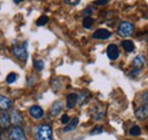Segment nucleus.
Segmentation results:
<instances>
[{
    "mask_svg": "<svg viewBox=\"0 0 148 140\" xmlns=\"http://www.w3.org/2000/svg\"><path fill=\"white\" fill-rule=\"evenodd\" d=\"M37 140H53V129L48 124H40L36 130Z\"/></svg>",
    "mask_w": 148,
    "mask_h": 140,
    "instance_id": "f257e3e1",
    "label": "nucleus"
},
{
    "mask_svg": "<svg viewBox=\"0 0 148 140\" xmlns=\"http://www.w3.org/2000/svg\"><path fill=\"white\" fill-rule=\"evenodd\" d=\"M13 55L21 62H25L27 59V50H26V43H22V45H16L13 47L12 50Z\"/></svg>",
    "mask_w": 148,
    "mask_h": 140,
    "instance_id": "f03ea898",
    "label": "nucleus"
},
{
    "mask_svg": "<svg viewBox=\"0 0 148 140\" xmlns=\"http://www.w3.org/2000/svg\"><path fill=\"white\" fill-rule=\"evenodd\" d=\"M133 30H134V26L132 23L130 22H122L117 29V32L123 38H127V36H130V35L133 33Z\"/></svg>",
    "mask_w": 148,
    "mask_h": 140,
    "instance_id": "7ed1b4c3",
    "label": "nucleus"
},
{
    "mask_svg": "<svg viewBox=\"0 0 148 140\" xmlns=\"http://www.w3.org/2000/svg\"><path fill=\"white\" fill-rule=\"evenodd\" d=\"M8 139L9 140H27L24 130L21 126H14L8 135Z\"/></svg>",
    "mask_w": 148,
    "mask_h": 140,
    "instance_id": "20e7f679",
    "label": "nucleus"
},
{
    "mask_svg": "<svg viewBox=\"0 0 148 140\" xmlns=\"http://www.w3.org/2000/svg\"><path fill=\"white\" fill-rule=\"evenodd\" d=\"M9 121H10V124H13L14 126H21L22 123H23L22 113L17 109H13L10 115H9Z\"/></svg>",
    "mask_w": 148,
    "mask_h": 140,
    "instance_id": "39448f33",
    "label": "nucleus"
},
{
    "mask_svg": "<svg viewBox=\"0 0 148 140\" xmlns=\"http://www.w3.org/2000/svg\"><path fill=\"white\" fill-rule=\"evenodd\" d=\"M29 114H30V116L33 117L34 120H40V119L43 117L45 112H43V109H42L40 106L33 105L29 108Z\"/></svg>",
    "mask_w": 148,
    "mask_h": 140,
    "instance_id": "423d86ee",
    "label": "nucleus"
},
{
    "mask_svg": "<svg viewBox=\"0 0 148 140\" xmlns=\"http://www.w3.org/2000/svg\"><path fill=\"white\" fill-rule=\"evenodd\" d=\"M13 107V102L10 98L6 97V96H1L0 95V110L2 112H7L8 109H10Z\"/></svg>",
    "mask_w": 148,
    "mask_h": 140,
    "instance_id": "0eeeda50",
    "label": "nucleus"
},
{
    "mask_svg": "<svg viewBox=\"0 0 148 140\" xmlns=\"http://www.w3.org/2000/svg\"><path fill=\"white\" fill-rule=\"evenodd\" d=\"M148 116V106L145 104L144 106H140L139 108L136 109V117L139 121H145Z\"/></svg>",
    "mask_w": 148,
    "mask_h": 140,
    "instance_id": "6e6552de",
    "label": "nucleus"
},
{
    "mask_svg": "<svg viewBox=\"0 0 148 140\" xmlns=\"http://www.w3.org/2000/svg\"><path fill=\"white\" fill-rule=\"evenodd\" d=\"M112 35V33L107 30V29H98L96 30L92 33L93 39H101V40H105V39H108Z\"/></svg>",
    "mask_w": 148,
    "mask_h": 140,
    "instance_id": "1a4fd4ad",
    "label": "nucleus"
},
{
    "mask_svg": "<svg viewBox=\"0 0 148 140\" xmlns=\"http://www.w3.org/2000/svg\"><path fill=\"white\" fill-rule=\"evenodd\" d=\"M107 56H108V58L111 60H116L119 58V56H120V51H119L117 46H115L113 43L107 47Z\"/></svg>",
    "mask_w": 148,
    "mask_h": 140,
    "instance_id": "9d476101",
    "label": "nucleus"
},
{
    "mask_svg": "<svg viewBox=\"0 0 148 140\" xmlns=\"http://www.w3.org/2000/svg\"><path fill=\"white\" fill-rule=\"evenodd\" d=\"M10 125L9 121V114H7L6 112H2L0 114V129L1 130H7Z\"/></svg>",
    "mask_w": 148,
    "mask_h": 140,
    "instance_id": "9b49d317",
    "label": "nucleus"
},
{
    "mask_svg": "<svg viewBox=\"0 0 148 140\" xmlns=\"http://www.w3.org/2000/svg\"><path fill=\"white\" fill-rule=\"evenodd\" d=\"M76 104H77V95L74 92L69 93L66 97V107L69 109H73Z\"/></svg>",
    "mask_w": 148,
    "mask_h": 140,
    "instance_id": "f8f14e48",
    "label": "nucleus"
},
{
    "mask_svg": "<svg viewBox=\"0 0 148 140\" xmlns=\"http://www.w3.org/2000/svg\"><path fill=\"white\" fill-rule=\"evenodd\" d=\"M63 110V103L62 100H56L54 102V104L50 107V115L53 116H57L58 114H60V112Z\"/></svg>",
    "mask_w": 148,
    "mask_h": 140,
    "instance_id": "ddd939ff",
    "label": "nucleus"
},
{
    "mask_svg": "<svg viewBox=\"0 0 148 140\" xmlns=\"http://www.w3.org/2000/svg\"><path fill=\"white\" fill-rule=\"evenodd\" d=\"M144 64H145V57L141 56V55L136 56V57L133 58V60H132L133 67H134V69H138V70H140V69L144 66Z\"/></svg>",
    "mask_w": 148,
    "mask_h": 140,
    "instance_id": "4468645a",
    "label": "nucleus"
},
{
    "mask_svg": "<svg viewBox=\"0 0 148 140\" xmlns=\"http://www.w3.org/2000/svg\"><path fill=\"white\" fill-rule=\"evenodd\" d=\"M77 124H79V119L77 117H73L71 121H69V124L64 128V132H70V131H72L74 130L76 126H77Z\"/></svg>",
    "mask_w": 148,
    "mask_h": 140,
    "instance_id": "2eb2a0df",
    "label": "nucleus"
},
{
    "mask_svg": "<svg viewBox=\"0 0 148 140\" xmlns=\"http://www.w3.org/2000/svg\"><path fill=\"white\" fill-rule=\"evenodd\" d=\"M89 97H90V92L89 91H82V92H80L79 95H77V102H79V104L80 105H83L88 99H89Z\"/></svg>",
    "mask_w": 148,
    "mask_h": 140,
    "instance_id": "dca6fc26",
    "label": "nucleus"
},
{
    "mask_svg": "<svg viewBox=\"0 0 148 140\" xmlns=\"http://www.w3.org/2000/svg\"><path fill=\"white\" fill-rule=\"evenodd\" d=\"M122 47L127 53H132L134 50V45H133V42L131 40H124L122 42Z\"/></svg>",
    "mask_w": 148,
    "mask_h": 140,
    "instance_id": "f3484780",
    "label": "nucleus"
},
{
    "mask_svg": "<svg viewBox=\"0 0 148 140\" xmlns=\"http://www.w3.org/2000/svg\"><path fill=\"white\" fill-rule=\"evenodd\" d=\"M96 109H97V108H96ZM104 116H105V110H104V109H97L96 112H92V119L96 120V121L101 120Z\"/></svg>",
    "mask_w": 148,
    "mask_h": 140,
    "instance_id": "a211bd4d",
    "label": "nucleus"
},
{
    "mask_svg": "<svg viewBox=\"0 0 148 140\" xmlns=\"http://www.w3.org/2000/svg\"><path fill=\"white\" fill-rule=\"evenodd\" d=\"M33 66H34V69L37 72H41V71L43 70V67H45V63H43V60L42 59H34V62H33Z\"/></svg>",
    "mask_w": 148,
    "mask_h": 140,
    "instance_id": "6ab92c4d",
    "label": "nucleus"
},
{
    "mask_svg": "<svg viewBox=\"0 0 148 140\" xmlns=\"http://www.w3.org/2000/svg\"><path fill=\"white\" fill-rule=\"evenodd\" d=\"M82 25H83L84 29H91V26L93 25V19L90 16L89 17H84Z\"/></svg>",
    "mask_w": 148,
    "mask_h": 140,
    "instance_id": "aec40b11",
    "label": "nucleus"
},
{
    "mask_svg": "<svg viewBox=\"0 0 148 140\" xmlns=\"http://www.w3.org/2000/svg\"><path fill=\"white\" fill-rule=\"evenodd\" d=\"M16 80H17V74H16V73H9V74L7 75V78H6V82H7L8 84L14 83Z\"/></svg>",
    "mask_w": 148,
    "mask_h": 140,
    "instance_id": "412c9836",
    "label": "nucleus"
},
{
    "mask_svg": "<svg viewBox=\"0 0 148 140\" xmlns=\"http://www.w3.org/2000/svg\"><path fill=\"white\" fill-rule=\"evenodd\" d=\"M48 22H49V18H48V16L43 15V16H40V17L37 19V25H38V26H43V25H46Z\"/></svg>",
    "mask_w": 148,
    "mask_h": 140,
    "instance_id": "4be33fe9",
    "label": "nucleus"
},
{
    "mask_svg": "<svg viewBox=\"0 0 148 140\" xmlns=\"http://www.w3.org/2000/svg\"><path fill=\"white\" fill-rule=\"evenodd\" d=\"M130 135L131 136H140V133H141V129L138 126V125H133L131 129H130Z\"/></svg>",
    "mask_w": 148,
    "mask_h": 140,
    "instance_id": "5701e85b",
    "label": "nucleus"
},
{
    "mask_svg": "<svg viewBox=\"0 0 148 140\" xmlns=\"http://www.w3.org/2000/svg\"><path fill=\"white\" fill-rule=\"evenodd\" d=\"M51 87H53V89H54V91H58V90H60V81L57 79V78H55V79H53L51 80Z\"/></svg>",
    "mask_w": 148,
    "mask_h": 140,
    "instance_id": "b1692460",
    "label": "nucleus"
},
{
    "mask_svg": "<svg viewBox=\"0 0 148 140\" xmlns=\"http://www.w3.org/2000/svg\"><path fill=\"white\" fill-rule=\"evenodd\" d=\"M103 132H104V128L103 126H96V128H93L92 130L90 131V135L95 136V135H100Z\"/></svg>",
    "mask_w": 148,
    "mask_h": 140,
    "instance_id": "393cba45",
    "label": "nucleus"
},
{
    "mask_svg": "<svg viewBox=\"0 0 148 140\" xmlns=\"http://www.w3.org/2000/svg\"><path fill=\"white\" fill-rule=\"evenodd\" d=\"M80 1L81 0H64V2L69 6H76V5H79Z\"/></svg>",
    "mask_w": 148,
    "mask_h": 140,
    "instance_id": "a878e982",
    "label": "nucleus"
},
{
    "mask_svg": "<svg viewBox=\"0 0 148 140\" xmlns=\"http://www.w3.org/2000/svg\"><path fill=\"white\" fill-rule=\"evenodd\" d=\"M107 2H108V0H96L95 5H97V6H105Z\"/></svg>",
    "mask_w": 148,
    "mask_h": 140,
    "instance_id": "bb28decb",
    "label": "nucleus"
},
{
    "mask_svg": "<svg viewBox=\"0 0 148 140\" xmlns=\"http://www.w3.org/2000/svg\"><path fill=\"white\" fill-rule=\"evenodd\" d=\"M139 73H140V70H138V69H134V70L132 71V72H130V73H129V76H130V78H133V76L138 75Z\"/></svg>",
    "mask_w": 148,
    "mask_h": 140,
    "instance_id": "cd10ccee",
    "label": "nucleus"
},
{
    "mask_svg": "<svg viewBox=\"0 0 148 140\" xmlns=\"http://www.w3.org/2000/svg\"><path fill=\"white\" fill-rule=\"evenodd\" d=\"M60 121H62V123H63V124H66V123H69V121H70V117H69L66 114H64V115L62 116Z\"/></svg>",
    "mask_w": 148,
    "mask_h": 140,
    "instance_id": "c85d7f7f",
    "label": "nucleus"
},
{
    "mask_svg": "<svg viewBox=\"0 0 148 140\" xmlns=\"http://www.w3.org/2000/svg\"><path fill=\"white\" fill-rule=\"evenodd\" d=\"M15 1V3H19V2H22V1H24V0H14Z\"/></svg>",
    "mask_w": 148,
    "mask_h": 140,
    "instance_id": "c756f323",
    "label": "nucleus"
}]
</instances>
